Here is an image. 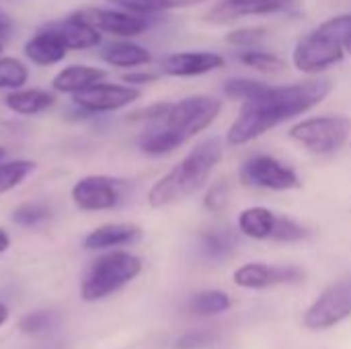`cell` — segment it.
I'll list each match as a JSON object with an SVG mask.
<instances>
[{"label":"cell","mask_w":351,"mask_h":349,"mask_svg":"<svg viewBox=\"0 0 351 349\" xmlns=\"http://www.w3.org/2000/svg\"><path fill=\"white\" fill-rule=\"evenodd\" d=\"M331 88L333 84L329 80H306L286 86L267 84L259 95L243 101L239 117L228 128V144H249L280 123L311 111L331 93Z\"/></svg>","instance_id":"cell-1"},{"label":"cell","mask_w":351,"mask_h":349,"mask_svg":"<svg viewBox=\"0 0 351 349\" xmlns=\"http://www.w3.org/2000/svg\"><path fill=\"white\" fill-rule=\"evenodd\" d=\"M222 152L224 148L220 138H210L197 144L183 160H179L148 189V206L154 210L169 208L202 191L220 163Z\"/></svg>","instance_id":"cell-2"},{"label":"cell","mask_w":351,"mask_h":349,"mask_svg":"<svg viewBox=\"0 0 351 349\" xmlns=\"http://www.w3.org/2000/svg\"><path fill=\"white\" fill-rule=\"evenodd\" d=\"M142 272V259L128 253L111 249L103 255H99L86 269L82 284H80V296L86 302L103 300L115 292H119L123 286L134 282Z\"/></svg>","instance_id":"cell-3"},{"label":"cell","mask_w":351,"mask_h":349,"mask_svg":"<svg viewBox=\"0 0 351 349\" xmlns=\"http://www.w3.org/2000/svg\"><path fill=\"white\" fill-rule=\"evenodd\" d=\"M220 111H222L220 99L195 95V97H187V99L175 101V103H169L165 117L152 125L165 128L167 132L177 136L181 144H185L199 132L208 130Z\"/></svg>","instance_id":"cell-4"},{"label":"cell","mask_w":351,"mask_h":349,"mask_svg":"<svg viewBox=\"0 0 351 349\" xmlns=\"http://www.w3.org/2000/svg\"><path fill=\"white\" fill-rule=\"evenodd\" d=\"M351 136V119L346 115H321L290 128V138L306 150L327 156L341 150Z\"/></svg>","instance_id":"cell-5"},{"label":"cell","mask_w":351,"mask_h":349,"mask_svg":"<svg viewBox=\"0 0 351 349\" xmlns=\"http://www.w3.org/2000/svg\"><path fill=\"white\" fill-rule=\"evenodd\" d=\"M343 56H346L343 43L329 29L319 25L313 33H308L296 43L292 51V62L300 72L319 74L329 66L339 64Z\"/></svg>","instance_id":"cell-6"},{"label":"cell","mask_w":351,"mask_h":349,"mask_svg":"<svg viewBox=\"0 0 351 349\" xmlns=\"http://www.w3.org/2000/svg\"><path fill=\"white\" fill-rule=\"evenodd\" d=\"M125 183L109 175H86L70 187V200L80 212H109L123 200Z\"/></svg>","instance_id":"cell-7"},{"label":"cell","mask_w":351,"mask_h":349,"mask_svg":"<svg viewBox=\"0 0 351 349\" xmlns=\"http://www.w3.org/2000/svg\"><path fill=\"white\" fill-rule=\"evenodd\" d=\"M142 97V91L138 86L125 84V82H107L99 80L90 84L88 88L76 93L70 97L72 105L84 109L88 115H101V113H113L130 107Z\"/></svg>","instance_id":"cell-8"},{"label":"cell","mask_w":351,"mask_h":349,"mask_svg":"<svg viewBox=\"0 0 351 349\" xmlns=\"http://www.w3.org/2000/svg\"><path fill=\"white\" fill-rule=\"evenodd\" d=\"M351 317V278L329 286L306 311L302 323L311 331H325Z\"/></svg>","instance_id":"cell-9"},{"label":"cell","mask_w":351,"mask_h":349,"mask_svg":"<svg viewBox=\"0 0 351 349\" xmlns=\"http://www.w3.org/2000/svg\"><path fill=\"white\" fill-rule=\"evenodd\" d=\"M241 183L247 187L271 189V191H290L298 189L300 177L296 171L269 154H257L249 158L241 169Z\"/></svg>","instance_id":"cell-10"},{"label":"cell","mask_w":351,"mask_h":349,"mask_svg":"<svg viewBox=\"0 0 351 349\" xmlns=\"http://www.w3.org/2000/svg\"><path fill=\"white\" fill-rule=\"evenodd\" d=\"M84 21L105 35L117 39H132L150 29V16L123 10L119 6H82L76 10Z\"/></svg>","instance_id":"cell-11"},{"label":"cell","mask_w":351,"mask_h":349,"mask_svg":"<svg viewBox=\"0 0 351 349\" xmlns=\"http://www.w3.org/2000/svg\"><path fill=\"white\" fill-rule=\"evenodd\" d=\"M304 280V272L296 265H267V263H247L237 269L234 284L241 288L263 290L274 286L300 284Z\"/></svg>","instance_id":"cell-12"},{"label":"cell","mask_w":351,"mask_h":349,"mask_svg":"<svg viewBox=\"0 0 351 349\" xmlns=\"http://www.w3.org/2000/svg\"><path fill=\"white\" fill-rule=\"evenodd\" d=\"M224 66V58L214 51H177L160 60L158 72L175 78L202 76Z\"/></svg>","instance_id":"cell-13"},{"label":"cell","mask_w":351,"mask_h":349,"mask_svg":"<svg viewBox=\"0 0 351 349\" xmlns=\"http://www.w3.org/2000/svg\"><path fill=\"white\" fill-rule=\"evenodd\" d=\"M68 51L70 49L62 41V37L45 25L39 31H35L23 45L25 60L39 68H49V66L62 64L66 60Z\"/></svg>","instance_id":"cell-14"},{"label":"cell","mask_w":351,"mask_h":349,"mask_svg":"<svg viewBox=\"0 0 351 349\" xmlns=\"http://www.w3.org/2000/svg\"><path fill=\"white\" fill-rule=\"evenodd\" d=\"M45 27L56 31L70 51H86L103 43V33L95 29L88 21H84L80 14H76V10L60 21L45 23Z\"/></svg>","instance_id":"cell-15"},{"label":"cell","mask_w":351,"mask_h":349,"mask_svg":"<svg viewBox=\"0 0 351 349\" xmlns=\"http://www.w3.org/2000/svg\"><path fill=\"white\" fill-rule=\"evenodd\" d=\"M294 4V0H220L214 4L206 21L210 23H230L241 16H253V14H271L286 10Z\"/></svg>","instance_id":"cell-16"},{"label":"cell","mask_w":351,"mask_h":349,"mask_svg":"<svg viewBox=\"0 0 351 349\" xmlns=\"http://www.w3.org/2000/svg\"><path fill=\"white\" fill-rule=\"evenodd\" d=\"M142 234V228L132 222H109L93 228L82 239V247L86 251H111L138 243Z\"/></svg>","instance_id":"cell-17"},{"label":"cell","mask_w":351,"mask_h":349,"mask_svg":"<svg viewBox=\"0 0 351 349\" xmlns=\"http://www.w3.org/2000/svg\"><path fill=\"white\" fill-rule=\"evenodd\" d=\"M56 95L58 93H53L51 88L47 91V88H39V86H23V88L6 93L2 103L14 115L35 117V115L49 111L56 105V101H58Z\"/></svg>","instance_id":"cell-18"},{"label":"cell","mask_w":351,"mask_h":349,"mask_svg":"<svg viewBox=\"0 0 351 349\" xmlns=\"http://www.w3.org/2000/svg\"><path fill=\"white\" fill-rule=\"evenodd\" d=\"M107 72L99 66H90V64H70L64 66L62 70H58L51 78V91L58 95H76L84 88H88L90 84L105 80Z\"/></svg>","instance_id":"cell-19"},{"label":"cell","mask_w":351,"mask_h":349,"mask_svg":"<svg viewBox=\"0 0 351 349\" xmlns=\"http://www.w3.org/2000/svg\"><path fill=\"white\" fill-rule=\"evenodd\" d=\"M101 60L111 68L134 70L148 66L152 62V53L132 39H113L101 47Z\"/></svg>","instance_id":"cell-20"},{"label":"cell","mask_w":351,"mask_h":349,"mask_svg":"<svg viewBox=\"0 0 351 349\" xmlns=\"http://www.w3.org/2000/svg\"><path fill=\"white\" fill-rule=\"evenodd\" d=\"M278 218H280V214H276L267 208H261V206L247 208L239 216V230L245 237L255 239V241H267V239L271 241L276 226H278Z\"/></svg>","instance_id":"cell-21"},{"label":"cell","mask_w":351,"mask_h":349,"mask_svg":"<svg viewBox=\"0 0 351 349\" xmlns=\"http://www.w3.org/2000/svg\"><path fill=\"white\" fill-rule=\"evenodd\" d=\"M113 6H119L123 10L136 12V14H158V12H167V10H175V8H187V6H195L202 4L206 0H109Z\"/></svg>","instance_id":"cell-22"},{"label":"cell","mask_w":351,"mask_h":349,"mask_svg":"<svg viewBox=\"0 0 351 349\" xmlns=\"http://www.w3.org/2000/svg\"><path fill=\"white\" fill-rule=\"evenodd\" d=\"M31 70L16 56H0V91L10 93L29 84Z\"/></svg>","instance_id":"cell-23"},{"label":"cell","mask_w":351,"mask_h":349,"mask_svg":"<svg viewBox=\"0 0 351 349\" xmlns=\"http://www.w3.org/2000/svg\"><path fill=\"white\" fill-rule=\"evenodd\" d=\"M228 309H230V298H228V294H224L220 290L197 292L187 302V311L193 317H216L220 313H226Z\"/></svg>","instance_id":"cell-24"},{"label":"cell","mask_w":351,"mask_h":349,"mask_svg":"<svg viewBox=\"0 0 351 349\" xmlns=\"http://www.w3.org/2000/svg\"><path fill=\"white\" fill-rule=\"evenodd\" d=\"M35 163L29 158H12V160H0V195H6L8 191L16 189L33 171Z\"/></svg>","instance_id":"cell-25"},{"label":"cell","mask_w":351,"mask_h":349,"mask_svg":"<svg viewBox=\"0 0 351 349\" xmlns=\"http://www.w3.org/2000/svg\"><path fill=\"white\" fill-rule=\"evenodd\" d=\"M51 216V210L47 204L43 202H25V204H19L12 214H10V220L21 226V228H35L39 224H43L45 220H49Z\"/></svg>","instance_id":"cell-26"},{"label":"cell","mask_w":351,"mask_h":349,"mask_svg":"<svg viewBox=\"0 0 351 349\" xmlns=\"http://www.w3.org/2000/svg\"><path fill=\"white\" fill-rule=\"evenodd\" d=\"M241 62L259 70V72H265V74H278L286 68L284 60L278 58L276 53L271 51H259V49H247L241 53Z\"/></svg>","instance_id":"cell-27"},{"label":"cell","mask_w":351,"mask_h":349,"mask_svg":"<svg viewBox=\"0 0 351 349\" xmlns=\"http://www.w3.org/2000/svg\"><path fill=\"white\" fill-rule=\"evenodd\" d=\"M232 237L224 230H206L202 234V249L212 259H224L232 253Z\"/></svg>","instance_id":"cell-28"},{"label":"cell","mask_w":351,"mask_h":349,"mask_svg":"<svg viewBox=\"0 0 351 349\" xmlns=\"http://www.w3.org/2000/svg\"><path fill=\"white\" fill-rule=\"evenodd\" d=\"M56 321H58V315L53 311H37V313H31L19 321V331L23 335L35 337V335L49 331L56 325Z\"/></svg>","instance_id":"cell-29"},{"label":"cell","mask_w":351,"mask_h":349,"mask_svg":"<svg viewBox=\"0 0 351 349\" xmlns=\"http://www.w3.org/2000/svg\"><path fill=\"white\" fill-rule=\"evenodd\" d=\"M267 84L261 82V80H253V78H230L224 82V93L230 97V99H237V101H247L255 95H259Z\"/></svg>","instance_id":"cell-30"},{"label":"cell","mask_w":351,"mask_h":349,"mask_svg":"<svg viewBox=\"0 0 351 349\" xmlns=\"http://www.w3.org/2000/svg\"><path fill=\"white\" fill-rule=\"evenodd\" d=\"M308 239V230L298 224L296 220L292 218H286V216H280L278 218V226H276V232H274V239L271 241H280V243H300Z\"/></svg>","instance_id":"cell-31"},{"label":"cell","mask_w":351,"mask_h":349,"mask_svg":"<svg viewBox=\"0 0 351 349\" xmlns=\"http://www.w3.org/2000/svg\"><path fill=\"white\" fill-rule=\"evenodd\" d=\"M216 341H218L216 333H212L208 329H195V331L183 333L175 341V349H208Z\"/></svg>","instance_id":"cell-32"},{"label":"cell","mask_w":351,"mask_h":349,"mask_svg":"<svg viewBox=\"0 0 351 349\" xmlns=\"http://www.w3.org/2000/svg\"><path fill=\"white\" fill-rule=\"evenodd\" d=\"M267 33H269V29H267V27H243V29H237V31L228 33L226 41H228V43H232V45L251 47V45L259 43Z\"/></svg>","instance_id":"cell-33"},{"label":"cell","mask_w":351,"mask_h":349,"mask_svg":"<svg viewBox=\"0 0 351 349\" xmlns=\"http://www.w3.org/2000/svg\"><path fill=\"white\" fill-rule=\"evenodd\" d=\"M228 204V185L222 181V183H216L214 187L208 189L206 197H204V206L206 210L210 212H222Z\"/></svg>","instance_id":"cell-34"},{"label":"cell","mask_w":351,"mask_h":349,"mask_svg":"<svg viewBox=\"0 0 351 349\" xmlns=\"http://www.w3.org/2000/svg\"><path fill=\"white\" fill-rule=\"evenodd\" d=\"M160 78V72H154V70H148V68H134L130 72H125L121 76V80L125 84H132V86H138V84H148V82H154Z\"/></svg>","instance_id":"cell-35"},{"label":"cell","mask_w":351,"mask_h":349,"mask_svg":"<svg viewBox=\"0 0 351 349\" xmlns=\"http://www.w3.org/2000/svg\"><path fill=\"white\" fill-rule=\"evenodd\" d=\"M14 31V21H12V16L0 6V39H6V37H10V33Z\"/></svg>","instance_id":"cell-36"},{"label":"cell","mask_w":351,"mask_h":349,"mask_svg":"<svg viewBox=\"0 0 351 349\" xmlns=\"http://www.w3.org/2000/svg\"><path fill=\"white\" fill-rule=\"evenodd\" d=\"M8 247H10V237H8V232L4 228H0V255L6 253Z\"/></svg>","instance_id":"cell-37"},{"label":"cell","mask_w":351,"mask_h":349,"mask_svg":"<svg viewBox=\"0 0 351 349\" xmlns=\"http://www.w3.org/2000/svg\"><path fill=\"white\" fill-rule=\"evenodd\" d=\"M6 319H8V309L0 302V327L6 323Z\"/></svg>","instance_id":"cell-38"},{"label":"cell","mask_w":351,"mask_h":349,"mask_svg":"<svg viewBox=\"0 0 351 349\" xmlns=\"http://www.w3.org/2000/svg\"><path fill=\"white\" fill-rule=\"evenodd\" d=\"M4 156H6V148L0 146V160H4Z\"/></svg>","instance_id":"cell-39"},{"label":"cell","mask_w":351,"mask_h":349,"mask_svg":"<svg viewBox=\"0 0 351 349\" xmlns=\"http://www.w3.org/2000/svg\"><path fill=\"white\" fill-rule=\"evenodd\" d=\"M2 51H4V39H0V56H2Z\"/></svg>","instance_id":"cell-40"},{"label":"cell","mask_w":351,"mask_h":349,"mask_svg":"<svg viewBox=\"0 0 351 349\" xmlns=\"http://www.w3.org/2000/svg\"><path fill=\"white\" fill-rule=\"evenodd\" d=\"M348 53H351V45H350V47H348Z\"/></svg>","instance_id":"cell-41"}]
</instances>
